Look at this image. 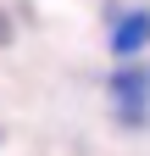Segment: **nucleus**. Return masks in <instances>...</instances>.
Here are the masks:
<instances>
[{
    "label": "nucleus",
    "instance_id": "f257e3e1",
    "mask_svg": "<svg viewBox=\"0 0 150 156\" xmlns=\"http://www.w3.org/2000/svg\"><path fill=\"white\" fill-rule=\"evenodd\" d=\"M111 95H117V112L128 123H145V101H150V67H122L111 78Z\"/></svg>",
    "mask_w": 150,
    "mask_h": 156
},
{
    "label": "nucleus",
    "instance_id": "f03ea898",
    "mask_svg": "<svg viewBox=\"0 0 150 156\" xmlns=\"http://www.w3.org/2000/svg\"><path fill=\"white\" fill-rule=\"evenodd\" d=\"M145 39H150V11H128L122 23L111 28V50H117L122 62H128L134 50H145Z\"/></svg>",
    "mask_w": 150,
    "mask_h": 156
},
{
    "label": "nucleus",
    "instance_id": "7ed1b4c3",
    "mask_svg": "<svg viewBox=\"0 0 150 156\" xmlns=\"http://www.w3.org/2000/svg\"><path fill=\"white\" fill-rule=\"evenodd\" d=\"M0 39H6V17H0Z\"/></svg>",
    "mask_w": 150,
    "mask_h": 156
}]
</instances>
